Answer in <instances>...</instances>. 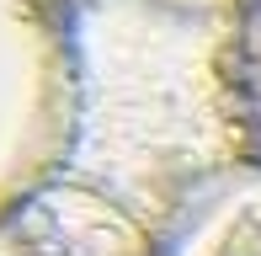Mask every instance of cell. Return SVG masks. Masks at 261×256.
I'll list each match as a JSON object with an SVG mask.
<instances>
[{"mask_svg": "<svg viewBox=\"0 0 261 256\" xmlns=\"http://www.w3.org/2000/svg\"><path fill=\"white\" fill-rule=\"evenodd\" d=\"M245 0H59L69 139L59 182L165 235L224 176L256 166L240 80Z\"/></svg>", "mask_w": 261, "mask_h": 256, "instance_id": "obj_1", "label": "cell"}, {"mask_svg": "<svg viewBox=\"0 0 261 256\" xmlns=\"http://www.w3.org/2000/svg\"><path fill=\"white\" fill-rule=\"evenodd\" d=\"M69 69L48 0H0V229L64 166Z\"/></svg>", "mask_w": 261, "mask_h": 256, "instance_id": "obj_2", "label": "cell"}, {"mask_svg": "<svg viewBox=\"0 0 261 256\" xmlns=\"http://www.w3.org/2000/svg\"><path fill=\"white\" fill-rule=\"evenodd\" d=\"M155 256H261V160L208 187L160 235Z\"/></svg>", "mask_w": 261, "mask_h": 256, "instance_id": "obj_3", "label": "cell"}, {"mask_svg": "<svg viewBox=\"0 0 261 256\" xmlns=\"http://www.w3.org/2000/svg\"><path fill=\"white\" fill-rule=\"evenodd\" d=\"M240 80H245V112H251L256 160H261V0L240 6Z\"/></svg>", "mask_w": 261, "mask_h": 256, "instance_id": "obj_4", "label": "cell"}, {"mask_svg": "<svg viewBox=\"0 0 261 256\" xmlns=\"http://www.w3.org/2000/svg\"><path fill=\"white\" fill-rule=\"evenodd\" d=\"M0 256H32V251L21 246V240L11 235V229H0Z\"/></svg>", "mask_w": 261, "mask_h": 256, "instance_id": "obj_5", "label": "cell"}, {"mask_svg": "<svg viewBox=\"0 0 261 256\" xmlns=\"http://www.w3.org/2000/svg\"><path fill=\"white\" fill-rule=\"evenodd\" d=\"M48 6H59V0H48Z\"/></svg>", "mask_w": 261, "mask_h": 256, "instance_id": "obj_6", "label": "cell"}]
</instances>
